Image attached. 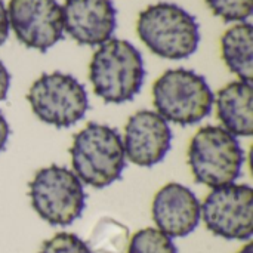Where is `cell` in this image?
<instances>
[{"mask_svg":"<svg viewBox=\"0 0 253 253\" xmlns=\"http://www.w3.org/2000/svg\"><path fill=\"white\" fill-rule=\"evenodd\" d=\"M129 231L114 219H102L96 224L89 248L98 253H123L127 246Z\"/></svg>","mask_w":253,"mask_h":253,"instance_id":"9a60e30c","label":"cell"},{"mask_svg":"<svg viewBox=\"0 0 253 253\" xmlns=\"http://www.w3.org/2000/svg\"><path fill=\"white\" fill-rule=\"evenodd\" d=\"M111 0H65L64 30L79 44L99 46L111 39L117 24Z\"/></svg>","mask_w":253,"mask_h":253,"instance_id":"8fae6325","label":"cell"},{"mask_svg":"<svg viewBox=\"0 0 253 253\" xmlns=\"http://www.w3.org/2000/svg\"><path fill=\"white\" fill-rule=\"evenodd\" d=\"M70 156L74 175L93 188L111 185L126 168L120 133L99 123H89L74 135Z\"/></svg>","mask_w":253,"mask_h":253,"instance_id":"7a4b0ae2","label":"cell"},{"mask_svg":"<svg viewBox=\"0 0 253 253\" xmlns=\"http://www.w3.org/2000/svg\"><path fill=\"white\" fill-rule=\"evenodd\" d=\"M245 163L237 138L222 126H205L188 147V166L196 182L211 188L234 184Z\"/></svg>","mask_w":253,"mask_h":253,"instance_id":"5b68a950","label":"cell"},{"mask_svg":"<svg viewBox=\"0 0 253 253\" xmlns=\"http://www.w3.org/2000/svg\"><path fill=\"white\" fill-rule=\"evenodd\" d=\"M151 212L157 230L170 239L191 234L200 222L197 196L178 182L166 184L156 193Z\"/></svg>","mask_w":253,"mask_h":253,"instance_id":"7c38bea8","label":"cell"},{"mask_svg":"<svg viewBox=\"0 0 253 253\" xmlns=\"http://www.w3.org/2000/svg\"><path fill=\"white\" fill-rule=\"evenodd\" d=\"M27 99L37 119L59 129L76 125L89 110L84 86L61 71L42 74L31 84Z\"/></svg>","mask_w":253,"mask_h":253,"instance_id":"52a82bcc","label":"cell"},{"mask_svg":"<svg viewBox=\"0 0 253 253\" xmlns=\"http://www.w3.org/2000/svg\"><path fill=\"white\" fill-rule=\"evenodd\" d=\"M206 228L227 240H249L253 234V190L246 184L213 188L200 206Z\"/></svg>","mask_w":253,"mask_h":253,"instance_id":"ba28073f","label":"cell"},{"mask_svg":"<svg viewBox=\"0 0 253 253\" xmlns=\"http://www.w3.org/2000/svg\"><path fill=\"white\" fill-rule=\"evenodd\" d=\"M9 36V18H7V9L4 7L3 0H0V46L6 42Z\"/></svg>","mask_w":253,"mask_h":253,"instance_id":"d6986e66","label":"cell"},{"mask_svg":"<svg viewBox=\"0 0 253 253\" xmlns=\"http://www.w3.org/2000/svg\"><path fill=\"white\" fill-rule=\"evenodd\" d=\"M222 59L243 82L253 80V28L249 22H240L228 28L221 37Z\"/></svg>","mask_w":253,"mask_h":253,"instance_id":"5bb4252c","label":"cell"},{"mask_svg":"<svg viewBox=\"0 0 253 253\" xmlns=\"http://www.w3.org/2000/svg\"><path fill=\"white\" fill-rule=\"evenodd\" d=\"M136 33L153 53L166 59L191 56L200 42L196 18L181 6L168 1L147 6L138 16Z\"/></svg>","mask_w":253,"mask_h":253,"instance_id":"3957f363","label":"cell"},{"mask_svg":"<svg viewBox=\"0 0 253 253\" xmlns=\"http://www.w3.org/2000/svg\"><path fill=\"white\" fill-rule=\"evenodd\" d=\"M206 4L225 22H243L253 12V0H206Z\"/></svg>","mask_w":253,"mask_h":253,"instance_id":"e0dca14e","label":"cell"},{"mask_svg":"<svg viewBox=\"0 0 253 253\" xmlns=\"http://www.w3.org/2000/svg\"><path fill=\"white\" fill-rule=\"evenodd\" d=\"M144 79L142 55L127 40L110 39L99 44L89 64L93 90L107 104L132 101L139 93Z\"/></svg>","mask_w":253,"mask_h":253,"instance_id":"6da1fadb","label":"cell"},{"mask_svg":"<svg viewBox=\"0 0 253 253\" xmlns=\"http://www.w3.org/2000/svg\"><path fill=\"white\" fill-rule=\"evenodd\" d=\"M127 253H178L172 239L157 228H144L133 234Z\"/></svg>","mask_w":253,"mask_h":253,"instance_id":"2e32d148","label":"cell"},{"mask_svg":"<svg viewBox=\"0 0 253 253\" xmlns=\"http://www.w3.org/2000/svg\"><path fill=\"white\" fill-rule=\"evenodd\" d=\"M7 18L16 39L30 49L46 52L62 39L64 16L56 0H10Z\"/></svg>","mask_w":253,"mask_h":253,"instance_id":"9c48e42d","label":"cell"},{"mask_svg":"<svg viewBox=\"0 0 253 253\" xmlns=\"http://www.w3.org/2000/svg\"><path fill=\"white\" fill-rule=\"evenodd\" d=\"M172 138L169 123L159 113L141 110L129 117L122 139L129 162L141 168H153L169 153Z\"/></svg>","mask_w":253,"mask_h":253,"instance_id":"30bf717a","label":"cell"},{"mask_svg":"<svg viewBox=\"0 0 253 253\" xmlns=\"http://www.w3.org/2000/svg\"><path fill=\"white\" fill-rule=\"evenodd\" d=\"M9 135H10L9 125H7V122H6L4 116L0 113V153L6 148V144H7Z\"/></svg>","mask_w":253,"mask_h":253,"instance_id":"44dd1931","label":"cell"},{"mask_svg":"<svg viewBox=\"0 0 253 253\" xmlns=\"http://www.w3.org/2000/svg\"><path fill=\"white\" fill-rule=\"evenodd\" d=\"M39 253H93L86 242L71 233H58L43 242Z\"/></svg>","mask_w":253,"mask_h":253,"instance_id":"ac0fdd59","label":"cell"},{"mask_svg":"<svg viewBox=\"0 0 253 253\" xmlns=\"http://www.w3.org/2000/svg\"><path fill=\"white\" fill-rule=\"evenodd\" d=\"M9 86H10V74L4 67V64L0 61V102L6 98Z\"/></svg>","mask_w":253,"mask_h":253,"instance_id":"ffe728a7","label":"cell"},{"mask_svg":"<svg viewBox=\"0 0 253 253\" xmlns=\"http://www.w3.org/2000/svg\"><path fill=\"white\" fill-rule=\"evenodd\" d=\"M216 116L222 127L234 136L253 133V86L249 82H231L224 86L215 99Z\"/></svg>","mask_w":253,"mask_h":253,"instance_id":"4fadbf2b","label":"cell"},{"mask_svg":"<svg viewBox=\"0 0 253 253\" xmlns=\"http://www.w3.org/2000/svg\"><path fill=\"white\" fill-rule=\"evenodd\" d=\"M237 253H253V245L252 243H248L242 251H239Z\"/></svg>","mask_w":253,"mask_h":253,"instance_id":"7402d4cb","label":"cell"},{"mask_svg":"<svg viewBox=\"0 0 253 253\" xmlns=\"http://www.w3.org/2000/svg\"><path fill=\"white\" fill-rule=\"evenodd\" d=\"M213 99L206 79L187 68L168 70L153 84L156 113L166 122L181 126L206 119L211 114Z\"/></svg>","mask_w":253,"mask_h":253,"instance_id":"277c9868","label":"cell"},{"mask_svg":"<svg viewBox=\"0 0 253 253\" xmlns=\"http://www.w3.org/2000/svg\"><path fill=\"white\" fill-rule=\"evenodd\" d=\"M28 196L36 213L50 225L73 224L86 206L82 181L73 170L58 165L36 172L28 184Z\"/></svg>","mask_w":253,"mask_h":253,"instance_id":"8992f818","label":"cell"}]
</instances>
